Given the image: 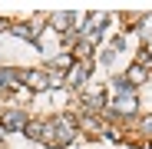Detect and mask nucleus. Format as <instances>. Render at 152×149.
Instances as JSON below:
<instances>
[{"label": "nucleus", "mask_w": 152, "mask_h": 149, "mask_svg": "<svg viewBox=\"0 0 152 149\" xmlns=\"http://www.w3.org/2000/svg\"><path fill=\"white\" fill-rule=\"evenodd\" d=\"M89 57H93V43H89V40H83V43L73 46V60H76V63H86Z\"/></svg>", "instance_id": "nucleus-6"}, {"label": "nucleus", "mask_w": 152, "mask_h": 149, "mask_svg": "<svg viewBox=\"0 0 152 149\" xmlns=\"http://www.w3.org/2000/svg\"><path fill=\"white\" fill-rule=\"evenodd\" d=\"M4 27H7V23H4V20H0V30H4Z\"/></svg>", "instance_id": "nucleus-12"}, {"label": "nucleus", "mask_w": 152, "mask_h": 149, "mask_svg": "<svg viewBox=\"0 0 152 149\" xmlns=\"http://www.w3.org/2000/svg\"><path fill=\"white\" fill-rule=\"evenodd\" d=\"M132 113H139V99H136V93H122V96H116L113 116H132Z\"/></svg>", "instance_id": "nucleus-1"}, {"label": "nucleus", "mask_w": 152, "mask_h": 149, "mask_svg": "<svg viewBox=\"0 0 152 149\" xmlns=\"http://www.w3.org/2000/svg\"><path fill=\"white\" fill-rule=\"evenodd\" d=\"M86 76H89V66H86V63H76V66L66 73V86H69V90H80V86L86 83Z\"/></svg>", "instance_id": "nucleus-4"}, {"label": "nucleus", "mask_w": 152, "mask_h": 149, "mask_svg": "<svg viewBox=\"0 0 152 149\" xmlns=\"http://www.w3.org/2000/svg\"><path fill=\"white\" fill-rule=\"evenodd\" d=\"M23 86H30V90L43 93V90L50 86V76H46L43 70H27V73H23Z\"/></svg>", "instance_id": "nucleus-3"}, {"label": "nucleus", "mask_w": 152, "mask_h": 149, "mask_svg": "<svg viewBox=\"0 0 152 149\" xmlns=\"http://www.w3.org/2000/svg\"><path fill=\"white\" fill-rule=\"evenodd\" d=\"M27 113H20V109H7L4 116H0V129H27Z\"/></svg>", "instance_id": "nucleus-2"}, {"label": "nucleus", "mask_w": 152, "mask_h": 149, "mask_svg": "<svg viewBox=\"0 0 152 149\" xmlns=\"http://www.w3.org/2000/svg\"><path fill=\"white\" fill-rule=\"evenodd\" d=\"M126 80H129V83H145V80H149V70L136 63V66L129 70V76H126Z\"/></svg>", "instance_id": "nucleus-7"}, {"label": "nucleus", "mask_w": 152, "mask_h": 149, "mask_svg": "<svg viewBox=\"0 0 152 149\" xmlns=\"http://www.w3.org/2000/svg\"><path fill=\"white\" fill-rule=\"evenodd\" d=\"M23 133H27L30 139H37V142H40V139H43V123H37V119H33V123H27V129H23Z\"/></svg>", "instance_id": "nucleus-8"}, {"label": "nucleus", "mask_w": 152, "mask_h": 149, "mask_svg": "<svg viewBox=\"0 0 152 149\" xmlns=\"http://www.w3.org/2000/svg\"><path fill=\"white\" fill-rule=\"evenodd\" d=\"M103 23H106V13H89V17H86V27H83L80 33H83L86 40H93V37H99Z\"/></svg>", "instance_id": "nucleus-5"}, {"label": "nucleus", "mask_w": 152, "mask_h": 149, "mask_svg": "<svg viewBox=\"0 0 152 149\" xmlns=\"http://www.w3.org/2000/svg\"><path fill=\"white\" fill-rule=\"evenodd\" d=\"M142 126H145V129H152V116H149V119H145V123H142Z\"/></svg>", "instance_id": "nucleus-10"}, {"label": "nucleus", "mask_w": 152, "mask_h": 149, "mask_svg": "<svg viewBox=\"0 0 152 149\" xmlns=\"http://www.w3.org/2000/svg\"><path fill=\"white\" fill-rule=\"evenodd\" d=\"M0 93H4V70H0Z\"/></svg>", "instance_id": "nucleus-11"}, {"label": "nucleus", "mask_w": 152, "mask_h": 149, "mask_svg": "<svg viewBox=\"0 0 152 149\" xmlns=\"http://www.w3.org/2000/svg\"><path fill=\"white\" fill-rule=\"evenodd\" d=\"M139 37H142V40H149V43H152V17H145V20H142V23H139Z\"/></svg>", "instance_id": "nucleus-9"}]
</instances>
